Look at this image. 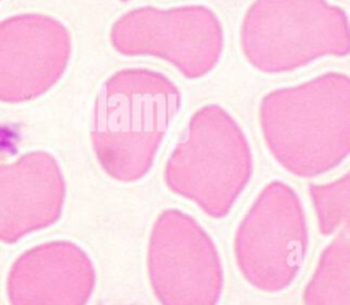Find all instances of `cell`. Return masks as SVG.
<instances>
[{
	"mask_svg": "<svg viewBox=\"0 0 350 305\" xmlns=\"http://www.w3.org/2000/svg\"><path fill=\"white\" fill-rule=\"evenodd\" d=\"M182 103L165 74L122 68L103 83L94 103L92 148L113 181L133 183L148 175Z\"/></svg>",
	"mask_w": 350,
	"mask_h": 305,
	"instance_id": "6da1fadb",
	"label": "cell"
},
{
	"mask_svg": "<svg viewBox=\"0 0 350 305\" xmlns=\"http://www.w3.org/2000/svg\"><path fill=\"white\" fill-rule=\"evenodd\" d=\"M265 145L287 172L316 178L350 153V78L329 71L271 90L258 109Z\"/></svg>",
	"mask_w": 350,
	"mask_h": 305,
	"instance_id": "7a4b0ae2",
	"label": "cell"
},
{
	"mask_svg": "<svg viewBox=\"0 0 350 305\" xmlns=\"http://www.w3.org/2000/svg\"><path fill=\"white\" fill-rule=\"evenodd\" d=\"M253 175L249 140L235 118L219 104H206L190 118L164 168L165 186L212 219H223Z\"/></svg>",
	"mask_w": 350,
	"mask_h": 305,
	"instance_id": "3957f363",
	"label": "cell"
},
{
	"mask_svg": "<svg viewBox=\"0 0 350 305\" xmlns=\"http://www.w3.org/2000/svg\"><path fill=\"white\" fill-rule=\"evenodd\" d=\"M241 48L256 70L288 72L350 52L347 12L328 0H253L241 23Z\"/></svg>",
	"mask_w": 350,
	"mask_h": 305,
	"instance_id": "277c9868",
	"label": "cell"
},
{
	"mask_svg": "<svg viewBox=\"0 0 350 305\" xmlns=\"http://www.w3.org/2000/svg\"><path fill=\"white\" fill-rule=\"evenodd\" d=\"M309 228L298 193L272 181L258 193L234 235V257L243 279L262 293H280L299 275Z\"/></svg>",
	"mask_w": 350,
	"mask_h": 305,
	"instance_id": "5b68a950",
	"label": "cell"
},
{
	"mask_svg": "<svg viewBox=\"0 0 350 305\" xmlns=\"http://www.w3.org/2000/svg\"><path fill=\"white\" fill-rule=\"evenodd\" d=\"M109 42L120 55L157 57L185 78L200 79L220 62L224 30L217 14L202 4L142 5L112 23Z\"/></svg>",
	"mask_w": 350,
	"mask_h": 305,
	"instance_id": "8992f818",
	"label": "cell"
},
{
	"mask_svg": "<svg viewBox=\"0 0 350 305\" xmlns=\"http://www.w3.org/2000/svg\"><path fill=\"white\" fill-rule=\"evenodd\" d=\"M146 271L160 305H217L224 289L219 249L189 213L161 211L149 234Z\"/></svg>",
	"mask_w": 350,
	"mask_h": 305,
	"instance_id": "52a82bcc",
	"label": "cell"
},
{
	"mask_svg": "<svg viewBox=\"0 0 350 305\" xmlns=\"http://www.w3.org/2000/svg\"><path fill=\"white\" fill-rule=\"evenodd\" d=\"M72 52L68 29L45 14L0 22V101L23 103L46 93L66 72Z\"/></svg>",
	"mask_w": 350,
	"mask_h": 305,
	"instance_id": "ba28073f",
	"label": "cell"
},
{
	"mask_svg": "<svg viewBox=\"0 0 350 305\" xmlns=\"http://www.w3.org/2000/svg\"><path fill=\"white\" fill-rule=\"evenodd\" d=\"M96 284V265L85 249L71 241H52L15 260L7 294L11 305H88Z\"/></svg>",
	"mask_w": 350,
	"mask_h": 305,
	"instance_id": "9c48e42d",
	"label": "cell"
},
{
	"mask_svg": "<svg viewBox=\"0 0 350 305\" xmlns=\"http://www.w3.org/2000/svg\"><path fill=\"white\" fill-rule=\"evenodd\" d=\"M66 181L57 160L34 150L0 164V241L14 243L62 216Z\"/></svg>",
	"mask_w": 350,
	"mask_h": 305,
	"instance_id": "30bf717a",
	"label": "cell"
},
{
	"mask_svg": "<svg viewBox=\"0 0 350 305\" xmlns=\"http://www.w3.org/2000/svg\"><path fill=\"white\" fill-rule=\"evenodd\" d=\"M304 305H350V234L338 233L323 249L302 293Z\"/></svg>",
	"mask_w": 350,
	"mask_h": 305,
	"instance_id": "8fae6325",
	"label": "cell"
},
{
	"mask_svg": "<svg viewBox=\"0 0 350 305\" xmlns=\"http://www.w3.org/2000/svg\"><path fill=\"white\" fill-rule=\"evenodd\" d=\"M309 197L319 230L323 235H336L349 228L350 220V174L327 183H310Z\"/></svg>",
	"mask_w": 350,
	"mask_h": 305,
	"instance_id": "7c38bea8",
	"label": "cell"
},
{
	"mask_svg": "<svg viewBox=\"0 0 350 305\" xmlns=\"http://www.w3.org/2000/svg\"><path fill=\"white\" fill-rule=\"evenodd\" d=\"M120 1H130V0H120Z\"/></svg>",
	"mask_w": 350,
	"mask_h": 305,
	"instance_id": "4fadbf2b",
	"label": "cell"
}]
</instances>
